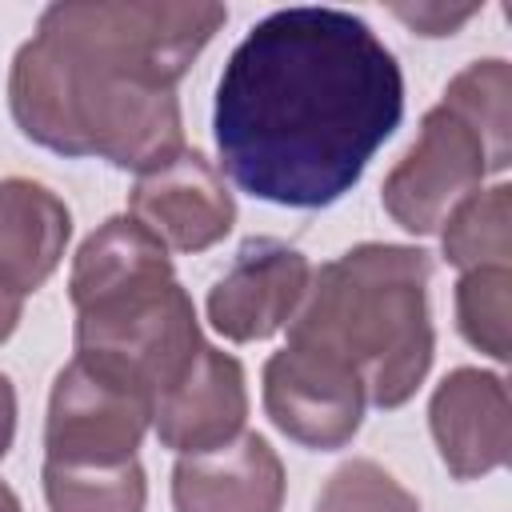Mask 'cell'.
<instances>
[{
	"mask_svg": "<svg viewBox=\"0 0 512 512\" xmlns=\"http://www.w3.org/2000/svg\"><path fill=\"white\" fill-rule=\"evenodd\" d=\"M68 296L76 308V356L120 372L152 404L204 348L192 296L176 280L168 248L128 212L108 216L80 244Z\"/></svg>",
	"mask_w": 512,
	"mask_h": 512,
	"instance_id": "4",
	"label": "cell"
},
{
	"mask_svg": "<svg viewBox=\"0 0 512 512\" xmlns=\"http://www.w3.org/2000/svg\"><path fill=\"white\" fill-rule=\"evenodd\" d=\"M360 376L328 352L284 344L264 364V412L296 444L316 452L344 448L364 424Z\"/></svg>",
	"mask_w": 512,
	"mask_h": 512,
	"instance_id": "7",
	"label": "cell"
},
{
	"mask_svg": "<svg viewBox=\"0 0 512 512\" xmlns=\"http://www.w3.org/2000/svg\"><path fill=\"white\" fill-rule=\"evenodd\" d=\"M128 216L168 252H204L232 232L236 200L204 152L180 148L168 164L136 176Z\"/></svg>",
	"mask_w": 512,
	"mask_h": 512,
	"instance_id": "9",
	"label": "cell"
},
{
	"mask_svg": "<svg viewBox=\"0 0 512 512\" xmlns=\"http://www.w3.org/2000/svg\"><path fill=\"white\" fill-rule=\"evenodd\" d=\"M444 260L460 272L512 268V188L492 184L464 196L440 224Z\"/></svg>",
	"mask_w": 512,
	"mask_h": 512,
	"instance_id": "14",
	"label": "cell"
},
{
	"mask_svg": "<svg viewBox=\"0 0 512 512\" xmlns=\"http://www.w3.org/2000/svg\"><path fill=\"white\" fill-rule=\"evenodd\" d=\"M428 428L444 468L456 480H480L504 468L512 448V408L504 376L484 368L448 372L428 400Z\"/></svg>",
	"mask_w": 512,
	"mask_h": 512,
	"instance_id": "10",
	"label": "cell"
},
{
	"mask_svg": "<svg viewBox=\"0 0 512 512\" xmlns=\"http://www.w3.org/2000/svg\"><path fill=\"white\" fill-rule=\"evenodd\" d=\"M444 108H452L488 148L492 168L504 172L512 160V68L500 56L472 60L444 88Z\"/></svg>",
	"mask_w": 512,
	"mask_h": 512,
	"instance_id": "15",
	"label": "cell"
},
{
	"mask_svg": "<svg viewBox=\"0 0 512 512\" xmlns=\"http://www.w3.org/2000/svg\"><path fill=\"white\" fill-rule=\"evenodd\" d=\"M248 420V384L232 352L204 344L188 372L152 404V428L164 448L176 456L212 452L244 432Z\"/></svg>",
	"mask_w": 512,
	"mask_h": 512,
	"instance_id": "11",
	"label": "cell"
},
{
	"mask_svg": "<svg viewBox=\"0 0 512 512\" xmlns=\"http://www.w3.org/2000/svg\"><path fill=\"white\" fill-rule=\"evenodd\" d=\"M12 440H16V388H12V380L0 372V460L8 456Z\"/></svg>",
	"mask_w": 512,
	"mask_h": 512,
	"instance_id": "20",
	"label": "cell"
},
{
	"mask_svg": "<svg viewBox=\"0 0 512 512\" xmlns=\"http://www.w3.org/2000/svg\"><path fill=\"white\" fill-rule=\"evenodd\" d=\"M432 256L412 244H356L312 268L304 304L288 324V344L328 352L348 364L368 404L400 408L432 368L436 332L428 320Z\"/></svg>",
	"mask_w": 512,
	"mask_h": 512,
	"instance_id": "3",
	"label": "cell"
},
{
	"mask_svg": "<svg viewBox=\"0 0 512 512\" xmlns=\"http://www.w3.org/2000/svg\"><path fill=\"white\" fill-rule=\"evenodd\" d=\"M152 428V400L120 372L72 356L48 392L44 460L60 464H124L136 460Z\"/></svg>",
	"mask_w": 512,
	"mask_h": 512,
	"instance_id": "5",
	"label": "cell"
},
{
	"mask_svg": "<svg viewBox=\"0 0 512 512\" xmlns=\"http://www.w3.org/2000/svg\"><path fill=\"white\" fill-rule=\"evenodd\" d=\"M316 512H420V504L388 468L356 456L324 480Z\"/></svg>",
	"mask_w": 512,
	"mask_h": 512,
	"instance_id": "18",
	"label": "cell"
},
{
	"mask_svg": "<svg viewBox=\"0 0 512 512\" xmlns=\"http://www.w3.org/2000/svg\"><path fill=\"white\" fill-rule=\"evenodd\" d=\"M308 284L312 264L300 248L272 236H252L208 288V324L232 344L268 340L292 324Z\"/></svg>",
	"mask_w": 512,
	"mask_h": 512,
	"instance_id": "8",
	"label": "cell"
},
{
	"mask_svg": "<svg viewBox=\"0 0 512 512\" xmlns=\"http://www.w3.org/2000/svg\"><path fill=\"white\" fill-rule=\"evenodd\" d=\"M20 312H24V296H16L12 288H4V284H0V344L16 332Z\"/></svg>",
	"mask_w": 512,
	"mask_h": 512,
	"instance_id": "21",
	"label": "cell"
},
{
	"mask_svg": "<svg viewBox=\"0 0 512 512\" xmlns=\"http://www.w3.org/2000/svg\"><path fill=\"white\" fill-rule=\"evenodd\" d=\"M408 28H416L420 36H452L464 20H472L480 8L476 4H464V8H444V4H416V8H392Z\"/></svg>",
	"mask_w": 512,
	"mask_h": 512,
	"instance_id": "19",
	"label": "cell"
},
{
	"mask_svg": "<svg viewBox=\"0 0 512 512\" xmlns=\"http://www.w3.org/2000/svg\"><path fill=\"white\" fill-rule=\"evenodd\" d=\"M508 312H512V268H472L456 280V324L460 336L492 360H508Z\"/></svg>",
	"mask_w": 512,
	"mask_h": 512,
	"instance_id": "17",
	"label": "cell"
},
{
	"mask_svg": "<svg viewBox=\"0 0 512 512\" xmlns=\"http://www.w3.org/2000/svg\"><path fill=\"white\" fill-rule=\"evenodd\" d=\"M404 72L368 20L344 8H276L228 56L212 132L232 184L280 208L352 192L400 128Z\"/></svg>",
	"mask_w": 512,
	"mask_h": 512,
	"instance_id": "1",
	"label": "cell"
},
{
	"mask_svg": "<svg viewBox=\"0 0 512 512\" xmlns=\"http://www.w3.org/2000/svg\"><path fill=\"white\" fill-rule=\"evenodd\" d=\"M224 20L212 0L48 4L12 56V120L48 152L144 176L188 148L176 84Z\"/></svg>",
	"mask_w": 512,
	"mask_h": 512,
	"instance_id": "2",
	"label": "cell"
},
{
	"mask_svg": "<svg viewBox=\"0 0 512 512\" xmlns=\"http://www.w3.org/2000/svg\"><path fill=\"white\" fill-rule=\"evenodd\" d=\"M0 512H24V508H20V496H16L4 480H0Z\"/></svg>",
	"mask_w": 512,
	"mask_h": 512,
	"instance_id": "22",
	"label": "cell"
},
{
	"mask_svg": "<svg viewBox=\"0 0 512 512\" xmlns=\"http://www.w3.org/2000/svg\"><path fill=\"white\" fill-rule=\"evenodd\" d=\"M492 156L484 140L444 104L428 108L420 120V136L384 176L380 200L384 212L412 236H432L448 220V212L472 196L484 176H492Z\"/></svg>",
	"mask_w": 512,
	"mask_h": 512,
	"instance_id": "6",
	"label": "cell"
},
{
	"mask_svg": "<svg viewBox=\"0 0 512 512\" xmlns=\"http://www.w3.org/2000/svg\"><path fill=\"white\" fill-rule=\"evenodd\" d=\"M280 504L284 464L260 432H240L212 452L180 456L172 468L176 512H280Z\"/></svg>",
	"mask_w": 512,
	"mask_h": 512,
	"instance_id": "12",
	"label": "cell"
},
{
	"mask_svg": "<svg viewBox=\"0 0 512 512\" xmlns=\"http://www.w3.org/2000/svg\"><path fill=\"white\" fill-rule=\"evenodd\" d=\"M48 512H144L148 480L140 460L124 464H60L44 460Z\"/></svg>",
	"mask_w": 512,
	"mask_h": 512,
	"instance_id": "16",
	"label": "cell"
},
{
	"mask_svg": "<svg viewBox=\"0 0 512 512\" xmlns=\"http://www.w3.org/2000/svg\"><path fill=\"white\" fill-rule=\"evenodd\" d=\"M72 236L68 204L40 180H0V284L28 296L48 284Z\"/></svg>",
	"mask_w": 512,
	"mask_h": 512,
	"instance_id": "13",
	"label": "cell"
}]
</instances>
